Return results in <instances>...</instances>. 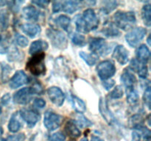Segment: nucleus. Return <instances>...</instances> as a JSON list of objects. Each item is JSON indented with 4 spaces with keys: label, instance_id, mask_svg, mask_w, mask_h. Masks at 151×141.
Here are the masks:
<instances>
[{
    "label": "nucleus",
    "instance_id": "nucleus-1",
    "mask_svg": "<svg viewBox=\"0 0 151 141\" xmlns=\"http://www.w3.org/2000/svg\"><path fill=\"white\" fill-rule=\"evenodd\" d=\"M75 21L77 30L83 33H88L97 29L99 24L98 18L92 9H87L83 15L76 16Z\"/></svg>",
    "mask_w": 151,
    "mask_h": 141
},
{
    "label": "nucleus",
    "instance_id": "nucleus-2",
    "mask_svg": "<svg viewBox=\"0 0 151 141\" xmlns=\"http://www.w3.org/2000/svg\"><path fill=\"white\" fill-rule=\"evenodd\" d=\"M45 54L43 52L34 54L33 57L27 63L26 68L34 76H41L46 72Z\"/></svg>",
    "mask_w": 151,
    "mask_h": 141
},
{
    "label": "nucleus",
    "instance_id": "nucleus-3",
    "mask_svg": "<svg viewBox=\"0 0 151 141\" xmlns=\"http://www.w3.org/2000/svg\"><path fill=\"white\" fill-rule=\"evenodd\" d=\"M114 20L116 26L124 30H127L135 24V13L132 11H118L114 16Z\"/></svg>",
    "mask_w": 151,
    "mask_h": 141
},
{
    "label": "nucleus",
    "instance_id": "nucleus-4",
    "mask_svg": "<svg viewBox=\"0 0 151 141\" xmlns=\"http://www.w3.org/2000/svg\"><path fill=\"white\" fill-rule=\"evenodd\" d=\"M41 88L39 87H32V88H24L19 90L13 95L14 102L19 104H27L31 101L33 95L40 93Z\"/></svg>",
    "mask_w": 151,
    "mask_h": 141
},
{
    "label": "nucleus",
    "instance_id": "nucleus-5",
    "mask_svg": "<svg viewBox=\"0 0 151 141\" xmlns=\"http://www.w3.org/2000/svg\"><path fill=\"white\" fill-rule=\"evenodd\" d=\"M97 74L103 80H107L116 73V67L111 60H104L98 64L97 67Z\"/></svg>",
    "mask_w": 151,
    "mask_h": 141
},
{
    "label": "nucleus",
    "instance_id": "nucleus-6",
    "mask_svg": "<svg viewBox=\"0 0 151 141\" xmlns=\"http://www.w3.org/2000/svg\"><path fill=\"white\" fill-rule=\"evenodd\" d=\"M47 35L55 47L60 49H64L67 47V39L62 32L55 29H49L47 31Z\"/></svg>",
    "mask_w": 151,
    "mask_h": 141
},
{
    "label": "nucleus",
    "instance_id": "nucleus-7",
    "mask_svg": "<svg viewBox=\"0 0 151 141\" xmlns=\"http://www.w3.org/2000/svg\"><path fill=\"white\" fill-rule=\"evenodd\" d=\"M146 33L147 31L145 28L136 27L125 35V40L131 47H135L145 38Z\"/></svg>",
    "mask_w": 151,
    "mask_h": 141
},
{
    "label": "nucleus",
    "instance_id": "nucleus-8",
    "mask_svg": "<svg viewBox=\"0 0 151 141\" xmlns=\"http://www.w3.org/2000/svg\"><path fill=\"white\" fill-rule=\"evenodd\" d=\"M62 117L60 115L52 111H47L44 114V126L50 131L57 129L60 126Z\"/></svg>",
    "mask_w": 151,
    "mask_h": 141
},
{
    "label": "nucleus",
    "instance_id": "nucleus-9",
    "mask_svg": "<svg viewBox=\"0 0 151 141\" xmlns=\"http://www.w3.org/2000/svg\"><path fill=\"white\" fill-rule=\"evenodd\" d=\"M89 49L94 53H98L101 55H106L109 54V50L107 43L103 38H92L89 41Z\"/></svg>",
    "mask_w": 151,
    "mask_h": 141
},
{
    "label": "nucleus",
    "instance_id": "nucleus-10",
    "mask_svg": "<svg viewBox=\"0 0 151 141\" xmlns=\"http://www.w3.org/2000/svg\"><path fill=\"white\" fill-rule=\"evenodd\" d=\"M47 94L53 104L58 107L63 105L65 100V95L60 88L58 87H51L47 90Z\"/></svg>",
    "mask_w": 151,
    "mask_h": 141
},
{
    "label": "nucleus",
    "instance_id": "nucleus-11",
    "mask_svg": "<svg viewBox=\"0 0 151 141\" xmlns=\"http://www.w3.org/2000/svg\"><path fill=\"white\" fill-rule=\"evenodd\" d=\"M20 115L24 120L27 123L29 127H33L40 119V115L38 113L29 109H22L20 111Z\"/></svg>",
    "mask_w": 151,
    "mask_h": 141
},
{
    "label": "nucleus",
    "instance_id": "nucleus-12",
    "mask_svg": "<svg viewBox=\"0 0 151 141\" xmlns=\"http://www.w3.org/2000/svg\"><path fill=\"white\" fill-rule=\"evenodd\" d=\"M28 82V77L23 70H18L16 72L11 79L10 80V85L12 89H16Z\"/></svg>",
    "mask_w": 151,
    "mask_h": 141
},
{
    "label": "nucleus",
    "instance_id": "nucleus-13",
    "mask_svg": "<svg viewBox=\"0 0 151 141\" xmlns=\"http://www.w3.org/2000/svg\"><path fill=\"white\" fill-rule=\"evenodd\" d=\"M113 57L116 59V61L120 65H125L128 61L129 52L128 50L122 45H119L115 47L113 53Z\"/></svg>",
    "mask_w": 151,
    "mask_h": 141
},
{
    "label": "nucleus",
    "instance_id": "nucleus-14",
    "mask_svg": "<svg viewBox=\"0 0 151 141\" xmlns=\"http://www.w3.org/2000/svg\"><path fill=\"white\" fill-rule=\"evenodd\" d=\"M99 109H100V112L101 115H103V118L110 124L112 123V122L114 120L113 115L109 110V107H108V104L106 103V100L103 98H100V104H99Z\"/></svg>",
    "mask_w": 151,
    "mask_h": 141
},
{
    "label": "nucleus",
    "instance_id": "nucleus-15",
    "mask_svg": "<svg viewBox=\"0 0 151 141\" xmlns=\"http://www.w3.org/2000/svg\"><path fill=\"white\" fill-rule=\"evenodd\" d=\"M22 30L30 38H34L38 35L41 31V27L39 25L35 24H24L21 26Z\"/></svg>",
    "mask_w": 151,
    "mask_h": 141
},
{
    "label": "nucleus",
    "instance_id": "nucleus-16",
    "mask_svg": "<svg viewBox=\"0 0 151 141\" xmlns=\"http://www.w3.org/2000/svg\"><path fill=\"white\" fill-rule=\"evenodd\" d=\"M81 1H65L61 2V10L67 13H73L81 7Z\"/></svg>",
    "mask_w": 151,
    "mask_h": 141
},
{
    "label": "nucleus",
    "instance_id": "nucleus-17",
    "mask_svg": "<svg viewBox=\"0 0 151 141\" xmlns=\"http://www.w3.org/2000/svg\"><path fill=\"white\" fill-rule=\"evenodd\" d=\"M23 16L25 19L32 21H37L39 18L40 13L33 6H28L22 10Z\"/></svg>",
    "mask_w": 151,
    "mask_h": 141
},
{
    "label": "nucleus",
    "instance_id": "nucleus-18",
    "mask_svg": "<svg viewBox=\"0 0 151 141\" xmlns=\"http://www.w3.org/2000/svg\"><path fill=\"white\" fill-rule=\"evenodd\" d=\"M48 48V44L47 42L41 40L35 41L32 43L29 47V52L30 54H35L38 53H41L44 50H47Z\"/></svg>",
    "mask_w": 151,
    "mask_h": 141
},
{
    "label": "nucleus",
    "instance_id": "nucleus-19",
    "mask_svg": "<svg viewBox=\"0 0 151 141\" xmlns=\"http://www.w3.org/2000/svg\"><path fill=\"white\" fill-rule=\"evenodd\" d=\"M150 50L145 45L139 46L137 50V57L138 58V61L142 63H145L150 59Z\"/></svg>",
    "mask_w": 151,
    "mask_h": 141
},
{
    "label": "nucleus",
    "instance_id": "nucleus-20",
    "mask_svg": "<svg viewBox=\"0 0 151 141\" xmlns=\"http://www.w3.org/2000/svg\"><path fill=\"white\" fill-rule=\"evenodd\" d=\"M65 130H66L67 135L74 138L78 137L81 135V131L76 126L75 122L74 120H69V121L66 122V126H65Z\"/></svg>",
    "mask_w": 151,
    "mask_h": 141
},
{
    "label": "nucleus",
    "instance_id": "nucleus-21",
    "mask_svg": "<svg viewBox=\"0 0 151 141\" xmlns=\"http://www.w3.org/2000/svg\"><path fill=\"white\" fill-rule=\"evenodd\" d=\"M121 81L124 84V85L127 88H128L134 87V85L137 82V79L131 72L128 71V70H125L121 76Z\"/></svg>",
    "mask_w": 151,
    "mask_h": 141
},
{
    "label": "nucleus",
    "instance_id": "nucleus-22",
    "mask_svg": "<svg viewBox=\"0 0 151 141\" xmlns=\"http://www.w3.org/2000/svg\"><path fill=\"white\" fill-rule=\"evenodd\" d=\"M142 17L145 24L150 26L151 24V7L150 4H145L143 6L142 10Z\"/></svg>",
    "mask_w": 151,
    "mask_h": 141
},
{
    "label": "nucleus",
    "instance_id": "nucleus-23",
    "mask_svg": "<svg viewBox=\"0 0 151 141\" xmlns=\"http://www.w3.org/2000/svg\"><path fill=\"white\" fill-rule=\"evenodd\" d=\"M127 101L129 104H134L138 102L139 95L137 91L133 88H127Z\"/></svg>",
    "mask_w": 151,
    "mask_h": 141
},
{
    "label": "nucleus",
    "instance_id": "nucleus-24",
    "mask_svg": "<svg viewBox=\"0 0 151 141\" xmlns=\"http://www.w3.org/2000/svg\"><path fill=\"white\" fill-rule=\"evenodd\" d=\"M72 105H73L74 109L76 110L78 113H84L86 110V104L81 99V98H78L76 96L72 97Z\"/></svg>",
    "mask_w": 151,
    "mask_h": 141
},
{
    "label": "nucleus",
    "instance_id": "nucleus-25",
    "mask_svg": "<svg viewBox=\"0 0 151 141\" xmlns=\"http://www.w3.org/2000/svg\"><path fill=\"white\" fill-rule=\"evenodd\" d=\"M9 13L7 10H0V31H4L8 27Z\"/></svg>",
    "mask_w": 151,
    "mask_h": 141
},
{
    "label": "nucleus",
    "instance_id": "nucleus-26",
    "mask_svg": "<svg viewBox=\"0 0 151 141\" xmlns=\"http://www.w3.org/2000/svg\"><path fill=\"white\" fill-rule=\"evenodd\" d=\"M21 126H22V123L18 120L17 117H16V115H13L11 117V118H10V121H9V131L11 132H17L20 129Z\"/></svg>",
    "mask_w": 151,
    "mask_h": 141
},
{
    "label": "nucleus",
    "instance_id": "nucleus-27",
    "mask_svg": "<svg viewBox=\"0 0 151 141\" xmlns=\"http://www.w3.org/2000/svg\"><path fill=\"white\" fill-rule=\"evenodd\" d=\"M70 21V19L68 16H64V15H61V16H58L55 20V22L57 23V24L66 31H67L68 29H69Z\"/></svg>",
    "mask_w": 151,
    "mask_h": 141
},
{
    "label": "nucleus",
    "instance_id": "nucleus-28",
    "mask_svg": "<svg viewBox=\"0 0 151 141\" xmlns=\"http://www.w3.org/2000/svg\"><path fill=\"white\" fill-rule=\"evenodd\" d=\"M130 123L133 126V127L135 129H137V128L140 127V126H143V123H144V119L140 115H134L132 117L130 118L129 120Z\"/></svg>",
    "mask_w": 151,
    "mask_h": 141
},
{
    "label": "nucleus",
    "instance_id": "nucleus-29",
    "mask_svg": "<svg viewBox=\"0 0 151 141\" xmlns=\"http://www.w3.org/2000/svg\"><path fill=\"white\" fill-rule=\"evenodd\" d=\"M79 55L90 66L95 65L96 62H97V58L95 57H94L92 54H87V53L84 52V51H81Z\"/></svg>",
    "mask_w": 151,
    "mask_h": 141
},
{
    "label": "nucleus",
    "instance_id": "nucleus-30",
    "mask_svg": "<svg viewBox=\"0 0 151 141\" xmlns=\"http://www.w3.org/2000/svg\"><path fill=\"white\" fill-rule=\"evenodd\" d=\"M103 34H105L107 37H114V36H117L118 35H119V30L116 29V28L114 26L113 24L109 25L107 27L103 29Z\"/></svg>",
    "mask_w": 151,
    "mask_h": 141
},
{
    "label": "nucleus",
    "instance_id": "nucleus-31",
    "mask_svg": "<svg viewBox=\"0 0 151 141\" xmlns=\"http://www.w3.org/2000/svg\"><path fill=\"white\" fill-rule=\"evenodd\" d=\"M72 41L75 45L80 46H83L86 45V43L85 37L83 35H81V34H74L72 37Z\"/></svg>",
    "mask_w": 151,
    "mask_h": 141
},
{
    "label": "nucleus",
    "instance_id": "nucleus-32",
    "mask_svg": "<svg viewBox=\"0 0 151 141\" xmlns=\"http://www.w3.org/2000/svg\"><path fill=\"white\" fill-rule=\"evenodd\" d=\"M77 123L82 128L88 127V126L92 125V123L88 119H87L86 118L84 117L83 115H81L77 116Z\"/></svg>",
    "mask_w": 151,
    "mask_h": 141
},
{
    "label": "nucleus",
    "instance_id": "nucleus-33",
    "mask_svg": "<svg viewBox=\"0 0 151 141\" xmlns=\"http://www.w3.org/2000/svg\"><path fill=\"white\" fill-rule=\"evenodd\" d=\"M116 6H117V2L116 1H107V2H106V5L102 8V10L103 11V13L108 14V13H111L112 10H114L116 7Z\"/></svg>",
    "mask_w": 151,
    "mask_h": 141
},
{
    "label": "nucleus",
    "instance_id": "nucleus-34",
    "mask_svg": "<svg viewBox=\"0 0 151 141\" xmlns=\"http://www.w3.org/2000/svg\"><path fill=\"white\" fill-rule=\"evenodd\" d=\"M122 95H123V90L120 85H117L110 93L111 98H114V99L122 98Z\"/></svg>",
    "mask_w": 151,
    "mask_h": 141
},
{
    "label": "nucleus",
    "instance_id": "nucleus-35",
    "mask_svg": "<svg viewBox=\"0 0 151 141\" xmlns=\"http://www.w3.org/2000/svg\"><path fill=\"white\" fill-rule=\"evenodd\" d=\"M16 41L18 45L22 47H26L28 44L27 38H25L23 35H19V34L16 35Z\"/></svg>",
    "mask_w": 151,
    "mask_h": 141
},
{
    "label": "nucleus",
    "instance_id": "nucleus-36",
    "mask_svg": "<svg viewBox=\"0 0 151 141\" xmlns=\"http://www.w3.org/2000/svg\"><path fill=\"white\" fill-rule=\"evenodd\" d=\"M150 95H151V91H150V87H147L145 89L144 93V95H143V100L145 101V104H146L148 108H150Z\"/></svg>",
    "mask_w": 151,
    "mask_h": 141
},
{
    "label": "nucleus",
    "instance_id": "nucleus-37",
    "mask_svg": "<svg viewBox=\"0 0 151 141\" xmlns=\"http://www.w3.org/2000/svg\"><path fill=\"white\" fill-rule=\"evenodd\" d=\"M65 135L62 132H56L53 134L50 138V141H64L65 140Z\"/></svg>",
    "mask_w": 151,
    "mask_h": 141
},
{
    "label": "nucleus",
    "instance_id": "nucleus-38",
    "mask_svg": "<svg viewBox=\"0 0 151 141\" xmlns=\"http://www.w3.org/2000/svg\"><path fill=\"white\" fill-rule=\"evenodd\" d=\"M25 135L24 133L19 134L16 135H11L7 137L6 141H24Z\"/></svg>",
    "mask_w": 151,
    "mask_h": 141
},
{
    "label": "nucleus",
    "instance_id": "nucleus-39",
    "mask_svg": "<svg viewBox=\"0 0 151 141\" xmlns=\"http://www.w3.org/2000/svg\"><path fill=\"white\" fill-rule=\"evenodd\" d=\"M138 73L139 75V76L143 79H145L147 76H148V70H147V68L145 65H143L141 68H140L139 70H138Z\"/></svg>",
    "mask_w": 151,
    "mask_h": 141
},
{
    "label": "nucleus",
    "instance_id": "nucleus-40",
    "mask_svg": "<svg viewBox=\"0 0 151 141\" xmlns=\"http://www.w3.org/2000/svg\"><path fill=\"white\" fill-rule=\"evenodd\" d=\"M103 85L106 90H109L111 89L112 87L114 86L115 82L113 79H107V80H104Z\"/></svg>",
    "mask_w": 151,
    "mask_h": 141
},
{
    "label": "nucleus",
    "instance_id": "nucleus-41",
    "mask_svg": "<svg viewBox=\"0 0 151 141\" xmlns=\"http://www.w3.org/2000/svg\"><path fill=\"white\" fill-rule=\"evenodd\" d=\"M61 10V1H55L52 3V12L54 13H58Z\"/></svg>",
    "mask_w": 151,
    "mask_h": 141
},
{
    "label": "nucleus",
    "instance_id": "nucleus-42",
    "mask_svg": "<svg viewBox=\"0 0 151 141\" xmlns=\"http://www.w3.org/2000/svg\"><path fill=\"white\" fill-rule=\"evenodd\" d=\"M33 4H36L37 6L40 7H42V8H45L49 4H50V1H44V0H38V1H32Z\"/></svg>",
    "mask_w": 151,
    "mask_h": 141
},
{
    "label": "nucleus",
    "instance_id": "nucleus-43",
    "mask_svg": "<svg viewBox=\"0 0 151 141\" xmlns=\"http://www.w3.org/2000/svg\"><path fill=\"white\" fill-rule=\"evenodd\" d=\"M34 105L38 108H43L46 105V102L42 98H35L34 101Z\"/></svg>",
    "mask_w": 151,
    "mask_h": 141
},
{
    "label": "nucleus",
    "instance_id": "nucleus-44",
    "mask_svg": "<svg viewBox=\"0 0 151 141\" xmlns=\"http://www.w3.org/2000/svg\"><path fill=\"white\" fill-rule=\"evenodd\" d=\"M141 135L137 131H134L132 132V140L131 141H140Z\"/></svg>",
    "mask_w": 151,
    "mask_h": 141
},
{
    "label": "nucleus",
    "instance_id": "nucleus-45",
    "mask_svg": "<svg viewBox=\"0 0 151 141\" xmlns=\"http://www.w3.org/2000/svg\"><path fill=\"white\" fill-rule=\"evenodd\" d=\"M10 94L9 93L5 94V95L1 98V103H2V104H4V105H7V104L9 103V101H10Z\"/></svg>",
    "mask_w": 151,
    "mask_h": 141
},
{
    "label": "nucleus",
    "instance_id": "nucleus-46",
    "mask_svg": "<svg viewBox=\"0 0 151 141\" xmlns=\"http://www.w3.org/2000/svg\"><path fill=\"white\" fill-rule=\"evenodd\" d=\"M91 141H104V140H102L101 138L99 137L92 136V137H91Z\"/></svg>",
    "mask_w": 151,
    "mask_h": 141
},
{
    "label": "nucleus",
    "instance_id": "nucleus-47",
    "mask_svg": "<svg viewBox=\"0 0 151 141\" xmlns=\"http://www.w3.org/2000/svg\"><path fill=\"white\" fill-rule=\"evenodd\" d=\"M8 4V1H0V7H2V6H5L6 4Z\"/></svg>",
    "mask_w": 151,
    "mask_h": 141
},
{
    "label": "nucleus",
    "instance_id": "nucleus-48",
    "mask_svg": "<svg viewBox=\"0 0 151 141\" xmlns=\"http://www.w3.org/2000/svg\"><path fill=\"white\" fill-rule=\"evenodd\" d=\"M2 133H3V130H2V128L1 127V126H0V135H2Z\"/></svg>",
    "mask_w": 151,
    "mask_h": 141
},
{
    "label": "nucleus",
    "instance_id": "nucleus-49",
    "mask_svg": "<svg viewBox=\"0 0 151 141\" xmlns=\"http://www.w3.org/2000/svg\"><path fill=\"white\" fill-rule=\"evenodd\" d=\"M81 141H88V139H87L86 137H84L81 140Z\"/></svg>",
    "mask_w": 151,
    "mask_h": 141
},
{
    "label": "nucleus",
    "instance_id": "nucleus-50",
    "mask_svg": "<svg viewBox=\"0 0 151 141\" xmlns=\"http://www.w3.org/2000/svg\"><path fill=\"white\" fill-rule=\"evenodd\" d=\"M147 43H148L149 45H150V36L148 37V38H147Z\"/></svg>",
    "mask_w": 151,
    "mask_h": 141
},
{
    "label": "nucleus",
    "instance_id": "nucleus-51",
    "mask_svg": "<svg viewBox=\"0 0 151 141\" xmlns=\"http://www.w3.org/2000/svg\"><path fill=\"white\" fill-rule=\"evenodd\" d=\"M1 42H2V37H1V35H0V45H1Z\"/></svg>",
    "mask_w": 151,
    "mask_h": 141
},
{
    "label": "nucleus",
    "instance_id": "nucleus-52",
    "mask_svg": "<svg viewBox=\"0 0 151 141\" xmlns=\"http://www.w3.org/2000/svg\"><path fill=\"white\" fill-rule=\"evenodd\" d=\"M0 141H6V140H5V139H4V138L0 137Z\"/></svg>",
    "mask_w": 151,
    "mask_h": 141
},
{
    "label": "nucleus",
    "instance_id": "nucleus-53",
    "mask_svg": "<svg viewBox=\"0 0 151 141\" xmlns=\"http://www.w3.org/2000/svg\"><path fill=\"white\" fill-rule=\"evenodd\" d=\"M1 107L0 106V115H1Z\"/></svg>",
    "mask_w": 151,
    "mask_h": 141
}]
</instances>
